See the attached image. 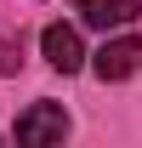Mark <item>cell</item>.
Masks as SVG:
<instances>
[{
	"mask_svg": "<svg viewBox=\"0 0 142 148\" xmlns=\"http://www.w3.org/2000/svg\"><path fill=\"white\" fill-rule=\"evenodd\" d=\"M137 17V0H80V23L85 29H125V23Z\"/></svg>",
	"mask_w": 142,
	"mask_h": 148,
	"instance_id": "obj_4",
	"label": "cell"
},
{
	"mask_svg": "<svg viewBox=\"0 0 142 148\" xmlns=\"http://www.w3.org/2000/svg\"><path fill=\"white\" fill-rule=\"evenodd\" d=\"M23 148H51L68 137V114H63V103H29V108L17 114V131H12Z\"/></svg>",
	"mask_w": 142,
	"mask_h": 148,
	"instance_id": "obj_1",
	"label": "cell"
},
{
	"mask_svg": "<svg viewBox=\"0 0 142 148\" xmlns=\"http://www.w3.org/2000/svg\"><path fill=\"white\" fill-rule=\"evenodd\" d=\"M40 51H46V63H51L57 74L85 69V46H80V29H68V23H51V29L40 34Z\"/></svg>",
	"mask_w": 142,
	"mask_h": 148,
	"instance_id": "obj_3",
	"label": "cell"
},
{
	"mask_svg": "<svg viewBox=\"0 0 142 148\" xmlns=\"http://www.w3.org/2000/svg\"><path fill=\"white\" fill-rule=\"evenodd\" d=\"M137 69H142V40H137V34L102 40V51L91 57V74H97V80H131Z\"/></svg>",
	"mask_w": 142,
	"mask_h": 148,
	"instance_id": "obj_2",
	"label": "cell"
},
{
	"mask_svg": "<svg viewBox=\"0 0 142 148\" xmlns=\"http://www.w3.org/2000/svg\"><path fill=\"white\" fill-rule=\"evenodd\" d=\"M17 69V46H12V40H0V74H12Z\"/></svg>",
	"mask_w": 142,
	"mask_h": 148,
	"instance_id": "obj_5",
	"label": "cell"
}]
</instances>
